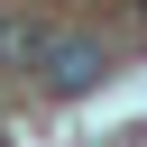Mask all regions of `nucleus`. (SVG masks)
<instances>
[{
	"mask_svg": "<svg viewBox=\"0 0 147 147\" xmlns=\"http://www.w3.org/2000/svg\"><path fill=\"white\" fill-rule=\"evenodd\" d=\"M101 37H46L37 46V74H46V92H92L101 83Z\"/></svg>",
	"mask_w": 147,
	"mask_h": 147,
	"instance_id": "f257e3e1",
	"label": "nucleus"
},
{
	"mask_svg": "<svg viewBox=\"0 0 147 147\" xmlns=\"http://www.w3.org/2000/svg\"><path fill=\"white\" fill-rule=\"evenodd\" d=\"M37 46H46L37 18H0V55H9V64H37Z\"/></svg>",
	"mask_w": 147,
	"mask_h": 147,
	"instance_id": "f03ea898",
	"label": "nucleus"
},
{
	"mask_svg": "<svg viewBox=\"0 0 147 147\" xmlns=\"http://www.w3.org/2000/svg\"><path fill=\"white\" fill-rule=\"evenodd\" d=\"M138 9H147V0H138Z\"/></svg>",
	"mask_w": 147,
	"mask_h": 147,
	"instance_id": "7ed1b4c3",
	"label": "nucleus"
},
{
	"mask_svg": "<svg viewBox=\"0 0 147 147\" xmlns=\"http://www.w3.org/2000/svg\"><path fill=\"white\" fill-rule=\"evenodd\" d=\"M0 147H9V138H0Z\"/></svg>",
	"mask_w": 147,
	"mask_h": 147,
	"instance_id": "20e7f679",
	"label": "nucleus"
}]
</instances>
